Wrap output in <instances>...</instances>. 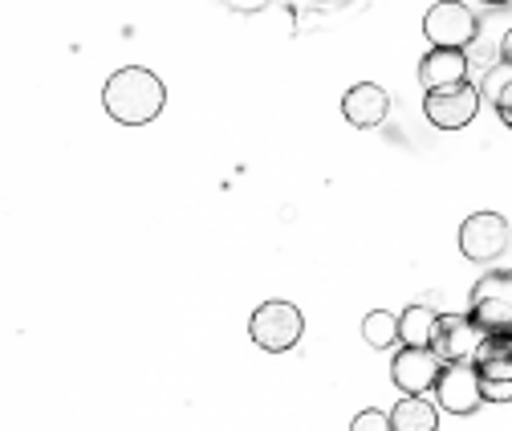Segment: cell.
Returning <instances> with one entry per match:
<instances>
[{"mask_svg": "<svg viewBox=\"0 0 512 431\" xmlns=\"http://www.w3.org/2000/svg\"><path fill=\"white\" fill-rule=\"evenodd\" d=\"M305 334V318L293 301H265V305H256V314L248 318V338L269 350V354H285L301 342Z\"/></svg>", "mask_w": 512, "mask_h": 431, "instance_id": "cell-2", "label": "cell"}, {"mask_svg": "<svg viewBox=\"0 0 512 431\" xmlns=\"http://www.w3.org/2000/svg\"><path fill=\"white\" fill-rule=\"evenodd\" d=\"M480 102H484V94L476 86L456 82V86H443V90H427L423 114H427L431 127H439V131H464L468 122H476Z\"/></svg>", "mask_w": 512, "mask_h": 431, "instance_id": "cell-4", "label": "cell"}, {"mask_svg": "<svg viewBox=\"0 0 512 431\" xmlns=\"http://www.w3.org/2000/svg\"><path fill=\"white\" fill-rule=\"evenodd\" d=\"M395 431H435L439 427V407L427 395H403L399 407L391 411Z\"/></svg>", "mask_w": 512, "mask_h": 431, "instance_id": "cell-14", "label": "cell"}, {"mask_svg": "<svg viewBox=\"0 0 512 431\" xmlns=\"http://www.w3.org/2000/svg\"><path fill=\"white\" fill-rule=\"evenodd\" d=\"M496 114H500V122H504V127L512 131V106H508V110H496Z\"/></svg>", "mask_w": 512, "mask_h": 431, "instance_id": "cell-20", "label": "cell"}, {"mask_svg": "<svg viewBox=\"0 0 512 431\" xmlns=\"http://www.w3.org/2000/svg\"><path fill=\"white\" fill-rule=\"evenodd\" d=\"M334 5H346V0H334Z\"/></svg>", "mask_w": 512, "mask_h": 431, "instance_id": "cell-22", "label": "cell"}, {"mask_svg": "<svg viewBox=\"0 0 512 431\" xmlns=\"http://www.w3.org/2000/svg\"><path fill=\"white\" fill-rule=\"evenodd\" d=\"M484 342H488V334H484V326H480L472 314H443L431 350H435L443 362H472Z\"/></svg>", "mask_w": 512, "mask_h": 431, "instance_id": "cell-9", "label": "cell"}, {"mask_svg": "<svg viewBox=\"0 0 512 431\" xmlns=\"http://www.w3.org/2000/svg\"><path fill=\"white\" fill-rule=\"evenodd\" d=\"M419 82H423V90H443V86L468 82V57H464V49L431 45V53L419 61Z\"/></svg>", "mask_w": 512, "mask_h": 431, "instance_id": "cell-12", "label": "cell"}, {"mask_svg": "<svg viewBox=\"0 0 512 431\" xmlns=\"http://www.w3.org/2000/svg\"><path fill=\"white\" fill-rule=\"evenodd\" d=\"M439 322L443 314H435L431 305H407L399 314V342L403 346H435V334H439Z\"/></svg>", "mask_w": 512, "mask_h": 431, "instance_id": "cell-13", "label": "cell"}, {"mask_svg": "<svg viewBox=\"0 0 512 431\" xmlns=\"http://www.w3.org/2000/svg\"><path fill=\"white\" fill-rule=\"evenodd\" d=\"M387 427H391V415H382L374 407H366L362 415L350 419V431H387Z\"/></svg>", "mask_w": 512, "mask_h": 431, "instance_id": "cell-17", "label": "cell"}, {"mask_svg": "<svg viewBox=\"0 0 512 431\" xmlns=\"http://www.w3.org/2000/svg\"><path fill=\"white\" fill-rule=\"evenodd\" d=\"M102 106L122 127H147L167 106V86L147 66H122L102 86Z\"/></svg>", "mask_w": 512, "mask_h": 431, "instance_id": "cell-1", "label": "cell"}, {"mask_svg": "<svg viewBox=\"0 0 512 431\" xmlns=\"http://www.w3.org/2000/svg\"><path fill=\"white\" fill-rule=\"evenodd\" d=\"M224 5H228L232 13H244V17H252V13L269 9V0H224Z\"/></svg>", "mask_w": 512, "mask_h": 431, "instance_id": "cell-18", "label": "cell"}, {"mask_svg": "<svg viewBox=\"0 0 512 431\" xmlns=\"http://www.w3.org/2000/svg\"><path fill=\"white\" fill-rule=\"evenodd\" d=\"M443 371V358L427 346H403L391 362V379L403 395H427L435 391V379Z\"/></svg>", "mask_w": 512, "mask_h": 431, "instance_id": "cell-10", "label": "cell"}, {"mask_svg": "<svg viewBox=\"0 0 512 431\" xmlns=\"http://www.w3.org/2000/svg\"><path fill=\"white\" fill-rule=\"evenodd\" d=\"M362 338L370 350H391L399 342V314H387V310H374L362 318Z\"/></svg>", "mask_w": 512, "mask_h": 431, "instance_id": "cell-15", "label": "cell"}, {"mask_svg": "<svg viewBox=\"0 0 512 431\" xmlns=\"http://www.w3.org/2000/svg\"><path fill=\"white\" fill-rule=\"evenodd\" d=\"M500 57H504V61H512V29H508V33H504V41H500Z\"/></svg>", "mask_w": 512, "mask_h": 431, "instance_id": "cell-19", "label": "cell"}, {"mask_svg": "<svg viewBox=\"0 0 512 431\" xmlns=\"http://www.w3.org/2000/svg\"><path fill=\"white\" fill-rule=\"evenodd\" d=\"M468 314L484 326L488 338H512V269L508 273H484L476 281Z\"/></svg>", "mask_w": 512, "mask_h": 431, "instance_id": "cell-3", "label": "cell"}, {"mask_svg": "<svg viewBox=\"0 0 512 431\" xmlns=\"http://www.w3.org/2000/svg\"><path fill=\"white\" fill-rule=\"evenodd\" d=\"M435 403L447 415H476L484 403V387L476 375V362H443V371L435 379Z\"/></svg>", "mask_w": 512, "mask_h": 431, "instance_id": "cell-5", "label": "cell"}, {"mask_svg": "<svg viewBox=\"0 0 512 431\" xmlns=\"http://www.w3.org/2000/svg\"><path fill=\"white\" fill-rule=\"evenodd\" d=\"M480 94L496 106V110H508L512 106V61H496V66H488L484 82H480Z\"/></svg>", "mask_w": 512, "mask_h": 431, "instance_id": "cell-16", "label": "cell"}, {"mask_svg": "<svg viewBox=\"0 0 512 431\" xmlns=\"http://www.w3.org/2000/svg\"><path fill=\"white\" fill-rule=\"evenodd\" d=\"M472 362L484 387V403H512V338H488Z\"/></svg>", "mask_w": 512, "mask_h": 431, "instance_id": "cell-7", "label": "cell"}, {"mask_svg": "<svg viewBox=\"0 0 512 431\" xmlns=\"http://www.w3.org/2000/svg\"><path fill=\"white\" fill-rule=\"evenodd\" d=\"M387 110H391V98H387V90L374 86V82H358L342 98V114H346V122L354 131L382 127V122H387Z\"/></svg>", "mask_w": 512, "mask_h": 431, "instance_id": "cell-11", "label": "cell"}, {"mask_svg": "<svg viewBox=\"0 0 512 431\" xmlns=\"http://www.w3.org/2000/svg\"><path fill=\"white\" fill-rule=\"evenodd\" d=\"M508 249V220L500 212H476L460 228V253L468 261H496Z\"/></svg>", "mask_w": 512, "mask_h": 431, "instance_id": "cell-8", "label": "cell"}, {"mask_svg": "<svg viewBox=\"0 0 512 431\" xmlns=\"http://www.w3.org/2000/svg\"><path fill=\"white\" fill-rule=\"evenodd\" d=\"M484 5H492V9H504V5H512V0H484Z\"/></svg>", "mask_w": 512, "mask_h": 431, "instance_id": "cell-21", "label": "cell"}, {"mask_svg": "<svg viewBox=\"0 0 512 431\" xmlns=\"http://www.w3.org/2000/svg\"><path fill=\"white\" fill-rule=\"evenodd\" d=\"M423 33H427L431 45L468 49L480 33V21L468 5H460V0H439V5H431L427 17H423Z\"/></svg>", "mask_w": 512, "mask_h": 431, "instance_id": "cell-6", "label": "cell"}]
</instances>
